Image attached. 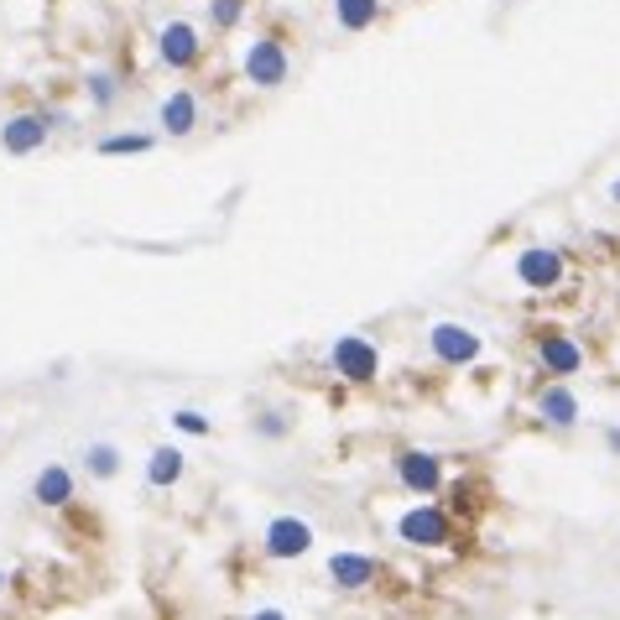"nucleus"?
Returning <instances> with one entry per match:
<instances>
[{
	"label": "nucleus",
	"instance_id": "1",
	"mask_svg": "<svg viewBox=\"0 0 620 620\" xmlns=\"http://www.w3.org/2000/svg\"><path fill=\"white\" fill-rule=\"evenodd\" d=\"M329 360H335V370L344 381H376V376H381V350L365 335H339Z\"/></svg>",
	"mask_w": 620,
	"mask_h": 620
},
{
	"label": "nucleus",
	"instance_id": "2",
	"mask_svg": "<svg viewBox=\"0 0 620 620\" xmlns=\"http://www.w3.org/2000/svg\"><path fill=\"white\" fill-rule=\"evenodd\" d=\"M563 251H552V245H526L522 256H516V282L526 292H552V287L563 282Z\"/></svg>",
	"mask_w": 620,
	"mask_h": 620
},
{
	"label": "nucleus",
	"instance_id": "3",
	"mask_svg": "<svg viewBox=\"0 0 620 620\" xmlns=\"http://www.w3.org/2000/svg\"><path fill=\"white\" fill-rule=\"evenodd\" d=\"M287 48L277 37H256L251 48H245V78L256 84V89H282L287 84Z\"/></svg>",
	"mask_w": 620,
	"mask_h": 620
},
{
	"label": "nucleus",
	"instance_id": "4",
	"mask_svg": "<svg viewBox=\"0 0 620 620\" xmlns=\"http://www.w3.org/2000/svg\"><path fill=\"white\" fill-rule=\"evenodd\" d=\"M397 537H402L406 548H443L449 543V516L438 511V506H412L402 511V522H397Z\"/></svg>",
	"mask_w": 620,
	"mask_h": 620
},
{
	"label": "nucleus",
	"instance_id": "5",
	"mask_svg": "<svg viewBox=\"0 0 620 620\" xmlns=\"http://www.w3.org/2000/svg\"><path fill=\"white\" fill-rule=\"evenodd\" d=\"M397 479H402L412 496H438V485H443V459L438 453H423V449H406L402 459H397Z\"/></svg>",
	"mask_w": 620,
	"mask_h": 620
},
{
	"label": "nucleus",
	"instance_id": "6",
	"mask_svg": "<svg viewBox=\"0 0 620 620\" xmlns=\"http://www.w3.org/2000/svg\"><path fill=\"white\" fill-rule=\"evenodd\" d=\"M428 344H433V355L443 360V365H475L479 350H485L479 335L475 329H464V324H433Z\"/></svg>",
	"mask_w": 620,
	"mask_h": 620
},
{
	"label": "nucleus",
	"instance_id": "7",
	"mask_svg": "<svg viewBox=\"0 0 620 620\" xmlns=\"http://www.w3.org/2000/svg\"><path fill=\"white\" fill-rule=\"evenodd\" d=\"M198 52H204V42H198V32H193L189 22H168L162 32H157V58H162L172 73L193 69V63H198Z\"/></svg>",
	"mask_w": 620,
	"mask_h": 620
},
{
	"label": "nucleus",
	"instance_id": "8",
	"mask_svg": "<svg viewBox=\"0 0 620 620\" xmlns=\"http://www.w3.org/2000/svg\"><path fill=\"white\" fill-rule=\"evenodd\" d=\"M266 552L277 558V563H287V558H303V552L313 548V526L297 522V516H277V522L266 526Z\"/></svg>",
	"mask_w": 620,
	"mask_h": 620
},
{
	"label": "nucleus",
	"instance_id": "9",
	"mask_svg": "<svg viewBox=\"0 0 620 620\" xmlns=\"http://www.w3.org/2000/svg\"><path fill=\"white\" fill-rule=\"evenodd\" d=\"M48 142V116H11L5 125H0V146L11 151V157H32L37 146Z\"/></svg>",
	"mask_w": 620,
	"mask_h": 620
},
{
	"label": "nucleus",
	"instance_id": "10",
	"mask_svg": "<svg viewBox=\"0 0 620 620\" xmlns=\"http://www.w3.org/2000/svg\"><path fill=\"white\" fill-rule=\"evenodd\" d=\"M537 360L548 365V376H579L584 350H579L569 335H543V339H537Z\"/></svg>",
	"mask_w": 620,
	"mask_h": 620
},
{
	"label": "nucleus",
	"instance_id": "11",
	"mask_svg": "<svg viewBox=\"0 0 620 620\" xmlns=\"http://www.w3.org/2000/svg\"><path fill=\"white\" fill-rule=\"evenodd\" d=\"M329 579H335L339 589H365L376 579V558L370 552H335L329 558Z\"/></svg>",
	"mask_w": 620,
	"mask_h": 620
},
{
	"label": "nucleus",
	"instance_id": "12",
	"mask_svg": "<svg viewBox=\"0 0 620 620\" xmlns=\"http://www.w3.org/2000/svg\"><path fill=\"white\" fill-rule=\"evenodd\" d=\"M537 417L552 423V428H573V423H579V397H573L569 386H543V397H537Z\"/></svg>",
	"mask_w": 620,
	"mask_h": 620
},
{
	"label": "nucleus",
	"instance_id": "13",
	"mask_svg": "<svg viewBox=\"0 0 620 620\" xmlns=\"http://www.w3.org/2000/svg\"><path fill=\"white\" fill-rule=\"evenodd\" d=\"M157 120H162V131H168V136H189L193 125H198V99H193L189 89H172V95L162 99Z\"/></svg>",
	"mask_w": 620,
	"mask_h": 620
},
{
	"label": "nucleus",
	"instance_id": "14",
	"mask_svg": "<svg viewBox=\"0 0 620 620\" xmlns=\"http://www.w3.org/2000/svg\"><path fill=\"white\" fill-rule=\"evenodd\" d=\"M32 496H37V506H69L73 501V475L63 470V464H48V470L37 475V485H32Z\"/></svg>",
	"mask_w": 620,
	"mask_h": 620
},
{
	"label": "nucleus",
	"instance_id": "15",
	"mask_svg": "<svg viewBox=\"0 0 620 620\" xmlns=\"http://www.w3.org/2000/svg\"><path fill=\"white\" fill-rule=\"evenodd\" d=\"M183 470H189L183 449H157L151 459H146V485L168 490V485H178V479H183Z\"/></svg>",
	"mask_w": 620,
	"mask_h": 620
},
{
	"label": "nucleus",
	"instance_id": "16",
	"mask_svg": "<svg viewBox=\"0 0 620 620\" xmlns=\"http://www.w3.org/2000/svg\"><path fill=\"white\" fill-rule=\"evenodd\" d=\"M335 22L344 32H370L381 22V0H335Z\"/></svg>",
	"mask_w": 620,
	"mask_h": 620
},
{
	"label": "nucleus",
	"instance_id": "17",
	"mask_svg": "<svg viewBox=\"0 0 620 620\" xmlns=\"http://www.w3.org/2000/svg\"><path fill=\"white\" fill-rule=\"evenodd\" d=\"M142 151H151L146 131H116V136L99 142V157H142Z\"/></svg>",
	"mask_w": 620,
	"mask_h": 620
},
{
	"label": "nucleus",
	"instance_id": "18",
	"mask_svg": "<svg viewBox=\"0 0 620 620\" xmlns=\"http://www.w3.org/2000/svg\"><path fill=\"white\" fill-rule=\"evenodd\" d=\"M89 475L95 479H116L120 475V449L116 443H89Z\"/></svg>",
	"mask_w": 620,
	"mask_h": 620
},
{
	"label": "nucleus",
	"instance_id": "19",
	"mask_svg": "<svg viewBox=\"0 0 620 620\" xmlns=\"http://www.w3.org/2000/svg\"><path fill=\"white\" fill-rule=\"evenodd\" d=\"M240 16H245V0H209V22H215V32L240 26Z\"/></svg>",
	"mask_w": 620,
	"mask_h": 620
},
{
	"label": "nucleus",
	"instance_id": "20",
	"mask_svg": "<svg viewBox=\"0 0 620 620\" xmlns=\"http://www.w3.org/2000/svg\"><path fill=\"white\" fill-rule=\"evenodd\" d=\"M120 95V84L110 78V73H89V99H95V110H110Z\"/></svg>",
	"mask_w": 620,
	"mask_h": 620
},
{
	"label": "nucleus",
	"instance_id": "21",
	"mask_svg": "<svg viewBox=\"0 0 620 620\" xmlns=\"http://www.w3.org/2000/svg\"><path fill=\"white\" fill-rule=\"evenodd\" d=\"M172 428H183V433H193V438H204V433H209V417H204V412H172Z\"/></svg>",
	"mask_w": 620,
	"mask_h": 620
},
{
	"label": "nucleus",
	"instance_id": "22",
	"mask_svg": "<svg viewBox=\"0 0 620 620\" xmlns=\"http://www.w3.org/2000/svg\"><path fill=\"white\" fill-rule=\"evenodd\" d=\"M256 433H266V438H282V433H287V423H282V417H277V412H266L262 423H256Z\"/></svg>",
	"mask_w": 620,
	"mask_h": 620
},
{
	"label": "nucleus",
	"instance_id": "23",
	"mask_svg": "<svg viewBox=\"0 0 620 620\" xmlns=\"http://www.w3.org/2000/svg\"><path fill=\"white\" fill-rule=\"evenodd\" d=\"M605 443H610V453H620V428H605Z\"/></svg>",
	"mask_w": 620,
	"mask_h": 620
},
{
	"label": "nucleus",
	"instance_id": "24",
	"mask_svg": "<svg viewBox=\"0 0 620 620\" xmlns=\"http://www.w3.org/2000/svg\"><path fill=\"white\" fill-rule=\"evenodd\" d=\"M251 620H287V616H282V610H256Z\"/></svg>",
	"mask_w": 620,
	"mask_h": 620
},
{
	"label": "nucleus",
	"instance_id": "25",
	"mask_svg": "<svg viewBox=\"0 0 620 620\" xmlns=\"http://www.w3.org/2000/svg\"><path fill=\"white\" fill-rule=\"evenodd\" d=\"M610 204H616V209H620V178H616V183H610Z\"/></svg>",
	"mask_w": 620,
	"mask_h": 620
},
{
	"label": "nucleus",
	"instance_id": "26",
	"mask_svg": "<svg viewBox=\"0 0 620 620\" xmlns=\"http://www.w3.org/2000/svg\"><path fill=\"white\" fill-rule=\"evenodd\" d=\"M0 584H5V573H0Z\"/></svg>",
	"mask_w": 620,
	"mask_h": 620
}]
</instances>
